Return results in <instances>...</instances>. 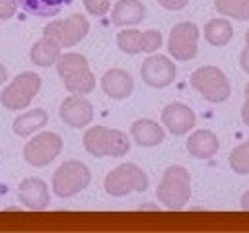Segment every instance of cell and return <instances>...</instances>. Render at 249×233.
I'll return each instance as SVG.
<instances>
[{"label": "cell", "instance_id": "cell-1", "mask_svg": "<svg viewBox=\"0 0 249 233\" xmlns=\"http://www.w3.org/2000/svg\"><path fill=\"white\" fill-rule=\"evenodd\" d=\"M56 70L64 87L72 95H86L95 87V78L88 66V60L78 52L60 54L56 60Z\"/></svg>", "mask_w": 249, "mask_h": 233}, {"label": "cell", "instance_id": "cell-2", "mask_svg": "<svg viewBox=\"0 0 249 233\" xmlns=\"http://www.w3.org/2000/svg\"><path fill=\"white\" fill-rule=\"evenodd\" d=\"M84 148L93 157H123L130 150L128 136L107 126H91L84 134Z\"/></svg>", "mask_w": 249, "mask_h": 233}, {"label": "cell", "instance_id": "cell-3", "mask_svg": "<svg viewBox=\"0 0 249 233\" xmlns=\"http://www.w3.org/2000/svg\"><path fill=\"white\" fill-rule=\"evenodd\" d=\"M158 200L169 210H181L191 198V175L181 165H171L165 169L158 184Z\"/></svg>", "mask_w": 249, "mask_h": 233}, {"label": "cell", "instance_id": "cell-4", "mask_svg": "<svg viewBox=\"0 0 249 233\" xmlns=\"http://www.w3.org/2000/svg\"><path fill=\"white\" fill-rule=\"evenodd\" d=\"M146 188L148 175L134 163H123L105 177V192L117 198L130 192H144Z\"/></svg>", "mask_w": 249, "mask_h": 233}, {"label": "cell", "instance_id": "cell-5", "mask_svg": "<svg viewBox=\"0 0 249 233\" xmlns=\"http://www.w3.org/2000/svg\"><path fill=\"white\" fill-rule=\"evenodd\" d=\"M91 181L88 165L82 161H64L53 175V190L58 198H70L82 192Z\"/></svg>", "mask_w": 249, "mask_h": 233}, {"label": "cell", "instance_id": "cell-6", "mask_svg": "<svg viewBox=\"0 0 249 233\" xmlns=\"http://www.w3.org/2000/svg\"><path fill=\"white\" fill-rule=\"evenodd\" d=\"M39 89H41V78L35 72H21L4 87L0 101L10 111H21L33 101Z\"/></svg>", "mask_w": 249, "mask_h": 233}, {"label": "cell", "instance_id": "cell-7", "mask_svg": "<svg viewBox=\"0 0 249 233\" xmlns=\"http://www.w3.org/2000/svg\"><path fill=\"white\" fill-rule=\"evenodd\" d=\"M191 85L210 103H222L230 97V82L216 66H202L195 70L191 76Z\"/></svg>", "mask_w": 249, "mask_h": 233}, {"label": "cell", "instance_id": "cell-8", "mask_svg": "<svg viewBox=\"0 0 249 233\" xmlns=\"http://www.w3.org/2000/svg\"><path fill=\"white\" fill-rule=\"evenodd\" d=\"M89 31V21L82 16V14H72L66 19H56L51 21L43 33L45 37H51L53 41H56L60 47H74L78 45Z\"/></svg>", "mask_w": 249, "mask_h": 233}, {"label": "cell", "instance_id": "cell-9", "mask_svg": "<svg viewBox=\"0 0 249 233\" xmlns=\"http://www.w3.org/2000/svg\"><path fill=\"white\" fill-rule=\"evenodd\" d=\"M60 151H62V140H60V136L54 134V132H41V134L33 136L25 144L23 157L33 167H45Z\"/></svg>", "mask_w": 249, "mask_h": 233}, {"label": "cell", "instance_id": "cell-10", "mask_svg": "<svg viewBox=\"0 0 249 233\" xmlns=\"http://www.w3.org/2000/svg\"><path fill=\"white\" fill-rule=\"evenodd\" d=\"M167 50L175 60H191L198 50V27L191 21L177 23L167 41Z\"/></svg>", "mask_w": 249, "mask_h": 233}, {"label": "cell", "instance_id": "cell-11", "mask_svg": "<svg viewBox=\"0 0 249 233\" xmlns=\"http://www.w3.org/2000/svg\"><path fill=\"white\" fill-rule=\"evenodd\" d=\"M177 68L175 64L161 54H154L146 58L140 66V76L150 87H165L175 80Z\"/></svg>", "mask_w": 249, "mask_h": 233}, {"label": "cell", "instance_id": "cell-12", "mask_svg": "<svg viewBox=\"0 0 249 233\" xmlns=\"http://www.w3.org/2000/svg\"><path fill=\"white\" fill-rule=\"evenodd\" d=\"M60 118L72 126V128H82V126H88L93 118V107L91 103L82 97V95H72V97H66L60 105Z\"/></svg>", "mask_w": 249, "mask_h": 233}, {"label": "cell", "instance_id": "cell-13", "mask_svg": "<svg viewBox=\"0 0 249 233\" xmlns=\"http://www.w3.org/2000/svg\"><path fill=\"white\" fill-rule=\"evenodd\" d=\"M161 122L171 134L181 136V134H187L195 126L196 116L191 111V107H187L183 103H169L161 111Z\"/></svg>", "mask_w": 249, "mask_h": 233}, {"label": "cell", "instance_id": "cell-14", "mask_svg": "<svg viewBox=\"0 0 249 233\" xmlns=\"http://www.w3.org/2000/svg\"><path fill=\"white\" fill-rule=\"evenodd\" d=\"M18 198L29 210H45L49 206V200H51L45 181H41L37 177H29V179L19 183Z\"/></svg>", "mask_w": 249, "mask_h": 233}, {"label": "cell", "instance_id": "cell-15", "mask_svg": "<svg viewBox=\"0 0 249 233\" xmlns=\"http://www.w3.org/2000/svg\"><path fill=\"white\" fill-rule=\"evenodd\" d=\"M132 87H134L132 76L121 68H111L101 78V89L111 99H126L132 93Z\"/></svg>", "mask_w": 249, "mask_h": 233}, {"label": "cell", "instance_id": "cell-16", "mask_svg": "<svg viewBox=\"0 0 249 233\" xmlns=\"http://www.w3.org/2000/svg\"><path fill=\"white\" fill-rule=\"evenodd\" d=\"M220 148L218 136L210 130H196L187 140V151L196 159H208L212 157Z\"/></svg>", "mask_w": 249, "mask_h": 233}, {"label": "cell", "instance_id": "cell-17", "mask_svg": "<svg viewBox=\"0 0 249 233\" xmlns=\"http://www.w3.org/2000/svg\"><path fill=\"white\" fill-rule=\"evenodd\" d=\"M130 134L134 142L142 148H154L160 142H163V128L156 120H150V118H140L132 122Z\"/></svg>", "mask_w": 249, "mask_h": 233}, {"label": "cell", "instance_id": "cell-18", "mask_svg": "<svg viewBox=\"0 0 249 233\" xmlns=\"http://www.w3.org/2000/svg\"><path fill=\"white\" fill-rule=\"evenodd\" d=\"M146 8L140 0H119L113 8L111 21L115 25H136L144 19Z\"/></svg>", "mask_w": 249, "mask_h": 233}, {"label": "cell", "instance_id": "cell-19", "mask_svg": "<svg viewBox=\"0 0 249 233\" xmlns=\"http://www.w3.org/2000/svg\"><path fill=\"white\" fill-rule=\"evenodd\" d=\"M60 49H62V47H60L56 41H53L51 37H45V35H43V39H39V41L31 47V52H29L31 62H33L35 66H43V68L53 66V64H56V60L60 58Z\"/></svg>", "mask_w": 249, "mask_h": 233}, {"label": "cell", "instance_id": "cell-20", "mask_svg": "<svg viewBox=\"0 0 249 233\" xmlns=\"http://www.w3.org/2000/svg\"><path fill=\"white\" fill-rule=\"evenodd\" d=\"M47 122H49L47 113L43 109H33V111H27V113L19 115L14 120V132L18 136L25 138V136H31L33 132H37L39 128H43Z\"/></svg>", "mask_w": 249, "mask_h": 233}, {"label": "cell", "instance_id": "cell-21", "mask_svg": "<svg viewBox=\"0 0 249 233\" xmlns=\"http://www.w3.org/2000/svg\"><path fill=\"white\" fill-rule=\"evenodd\" d=\"M18 4L31 16L37 17H51L56 16L70 0H18Z\"/></svg>", "mask_w": 249, "mask_h": 233}, {"label": "cell", "instance_id": "cell-22", "mask_svg": "<svg viewBox=\"0 0 249 233\" xmlns=\"http://www.w3.org/2000/svg\"><path fill=\"white\" fill-rule=\"evenodd\" d=\"M231 35H233V27L228 19H210L204 25V39L212 47H222L230 43Z\"/></svg>", "mask_w": 249, "mask_h": 233}, {"label": "cell", "instance_id": "cell-23", "mask_svg": "<svg viewBox=\"0 0 249 233\" xmlns=\"http://www.w3.org/2000/svg\"><path fill=\"white\" fill-rule=\"evenodd\" d=\"M214 6L226 17L239 21L249 19V0H214Z\"/></svg>", "mask_w": 249, "mask_h": 233}, {"label": "cell", "instance_id": "cell-24", "mask_svg": "<svg viewBox=\"0 0 249 233\" xmlns=\"http://www.w3.org/2000/svg\"><path fill=\"white\" fill-rule=\"evenodd\" d=\"M117 45L126 54L142 52V31H136V29H123V31H119Z\"/></svg>", "mask_w": 249, "mask_h": 233}, {"label": "cell", "instance_id": "cell-25", "mask_svg": "<svg viewBox=\"0 0 249 233\" xmlns=\"http://www.w3.org/2000/svg\"><path fill=\"white\" fill-rule=\"evenodd\" d=\"M230 167L237 175H247L249 173V140L235 146L230 153Z\"/></svg>", "mask_w": 249, "mask_h": 233}, {"label": "cell", "instance_id": "cell-26", "mask_svg": "<svg viewBox=\"0 0 249 233\" xmlns=\"http://www.w3.org/2000/svg\"><path fill=\"white\" fill-rule=\"evenodd\" d=\"M160 45H161V33L160 31L150 29V31L142 33V50L144 52H154L160 49Z\"/></svg>", "mask_w": 249, "mask_h": 233}, {"label": "cell", "instance_id": "cell-27", "mask_svg": "<svg viewBox=\"0 0 249 233\" xmlns=\"http://www.w3.org/2000/svg\"><path fill=\"white\" fill-rule=\"evenodd\" d=\"M84 8L91 16H105L111 8V0H84Z\"/></svg>", "mask_w": 249, "mask_h": 233}, {"label": "cell", "instance_id": "cell-28", "mask_svg": "<svg viewBox=\"0 0 249 233\" xmlns=\"http://www.w3.org/2000/svg\"><path fill=\"white\" fill-rule=\"evenodd\" d=\"M18 10V0H0V19H10Z\"/></svg>", "mask_w": 249, "mask_h": 233}, {"label": "cell", "instance_id": "cell-29", "mask_svg": "<svg viewBox=\"0 0 249 233\" xmlns=\"http://www.w3.org/2000/svg\"><path fill=\"white\" fill-rule=\"evenodd\" d=\"M160 6H163L165 10H181L187 6L189 0H158Z\"/></svg>", "mask_w": 249, "mask_h": 233}, {"label": "cell", "instance_id": "cell-30", "mask_svg": "<svg viewBox=\"0 0 249 233\" xmlns=\"http://www.w3.org/2000/svg\"><path fill=\"white\" fill-rule=\"evenodd\" d=\"M241 118H243V122L249 126V83L245 85V103H243V107H241Z\"/></svg>", "mask_w": 249, "mask_h": 233}, {"label": "cell", "instance_id": "cell-31", "mask_svg": "<svg viewBox=\"0 0 249 233\" xmlns=\"http://www.w3.org/2000/svg\"><path fill=\"white\" fill-rule=\"evenodd\" d=\"M239 64H241V68H243V70L249 74V49H243V50H241Z\"/></svg>", "mask_w": 249, "mask_h": 233}, {"label": "cell", "instance_id": "cell-32", "mask_svg": "<svg viewBox=\"0 0 249 233\" xmlns=\"http://www.w3.org/2000/svg\"><path fill=\"white\" fill-rule=\"evenodd\" d=\"M241 208H243V210H249V190L241 196Z\"/></svg>", "mask_w": 249, "mask_h": 233}, {"label": "cell", "instance_id": "cell-33", "mask_svg": "<svg viewBox=\"0 0 249 233\" xmlns=\"http://www.w3.org/2000/svg\"><path fill=\"white\" fill-rule=\"evenodd\" d=\"M6 78H8V72H6V68L0 64V85L6 82Z\"/></svg>", "mask_w": 249, "mask_h": 233}, {"label": "cell", "instance_id": "cell-34", "mask_svg": "<svg viewBox=\"0 0 249 233\" xmlns=\"http://www.w3.org/2000/svg\"><path fill=\"white\" fill-rule=\"evenodd\" d=\"M245 45H247V49H249V29H247V33H245Z\"/></svg>", "mask_w": 249, "mask_h": 233}]
</instances>
